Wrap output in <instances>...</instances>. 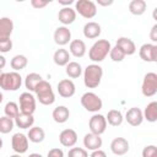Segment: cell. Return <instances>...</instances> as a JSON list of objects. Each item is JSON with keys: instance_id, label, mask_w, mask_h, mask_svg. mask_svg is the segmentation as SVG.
<instances>
[{"instance_id": "6da1fadb", "label": "cell", "mask_w": 157, "mask_h": 157, "mask_svg": "<svg viewBox=\"0 0 157 157\" xmlns=\"http://www.w3.org/2000/svg\"><path fill=\"white\" fill-rule=\"evenodd\" d=\"M83 83L87 88H96L101 85L103 77V69L98 64H90L82 71Z\"/></svg>"}, {"instance_id": "7a4b0ae2", "label": "cell", "mask_w": 157, "mask_h": 157, "mask_svg": "<svg viewBox=\"0 0 157 157\" xmlns=\"http://www.w3.org/2000/svg\"><path fill=\"white\" fill-rule=\"evenodd\" d=\"M110 48H112V44H110L109 40H107V39H98V40H96L92 44V47L90 48V50H88L90 60H92L93 64L102 63L109 55Z\"/></svg>"}, {"instance_id": "3957f363", "label": "cell", "mask_w": 157, "mask_h": 157, "mask_svg": "<svg viewBox=\"0 0 157 157\" xmlns=\"http://www.w3.org/2000/svg\"><path fill=\"white\" fill-rule=\"evenodd\" d=\"M34 93L37 96L38 102L40 104H43V105H50V104H53L55 102V94H54L53 87L44 78L37 85V87L34 90Z\"/></svg>"}, {"instance_id": "277c9868", "label": "cell", "mask_w": 157, "mask_h": 157, "mask_svg": "<svg viewBox=\"0 0 157 157\" xmlns=\"http://www.w3.org/2000/svg\"><path fill=\"white\" fill-rule=\"evenodd\" d=\"M22 85V77L18 72H1L0 74V88L4 91H17Z\"/></svg>"}, {"instance_id": "5b68a950", "label": "cell", "mask_w": 157, "mask_h": 157, "mask_svg": "<svg viewBox=\"0 0 157 157\" xmlns=\"http://www.w3.org/2000/svg\"><path fill=\"white\" fill-rule=\"evenodd\" d=\"M80 102H81V105L87 112H91V113H98L103 108V102L101 97L94 92H85L81 96Z\"/></svg>"}, {"instance_id": "8992f818", "label": "cell", "mask_w": 157, "mask_h": 157, "mask_svg": "<svg viewBox=\"0 0 157 157\" xmlns=\"http://www.w3.org/2000/svg\"><path fill=\"white\" fill-rule=\"evenodd\" d=\"M75 11L83 18L91 20L97 15V5L92 0H77L75 2Z\"/></svg>"}, {"instance_id": "52a82bcc", "label": "cell", "mask_w": 157, "mask_h": 157, "mask_svg": "<svg viewBox=\"0 0 157 157\" xmlns=\"http://www.w3.org/2000/svg\"><path fill=\"white\" fill-rule=\"evenodd\" d=\"M141 92L145 97H153L157 93V74L147 72L142 78Z\"/></svg>"}, {"instance_id": "ba28073f", "label": "cell", "mask_w": 157, "mask_h": 157, "mask_svg": "<svg viewBox=\"0 0 157 157\" xmlns=\"http://www.w3.org/2000/svg\"><path fill=\"white\" fill-rule=\"evenodd\" d=\"M18 108L20 113L33 115L36 112V98L31 92H23L18 97Z\"/></svg>"}, {"instance_id": "9c48e42d", "label": "cell", "mask_w": 157, "mask_h": 157, "mask_svg": "<svg viewBox=\"0 0 157 157\" xmlns=\"http://www.w3.org/2000/svg\"><path fill=\"white\" fill-rule=\"evenodd\" d=\"M88 128H90V132L94 134V135H102L105 129H107V120L103 114L99 113H94L88 121Z\"/></svg>"}, {"instance_id": "30bf717a", "label": "cell", "mask_w": 157, "mask_h": 157, "mask_svg": "<svg viewBox=\"0 0 157 157\" xmlns=\"http://www.w3.org/2000/svg\"><path fill=\"white\" fill-rule=\"evenodd\" d=\"M28 142L29 141H28L27 135H25L22 132H16L11 137V147L18 155H23V153L27 152V150H28Z\"/></svg>"}, {"instance_id": "8fae6325", "label": "cell", "mask_w": 157, "mask_h": 157, "mask_svg": "<svg viewBox=\"0 0 157 157\" xmlns=\"http://www.w3.org/2000/svg\"><path fill=\"white\" fill-rule=\"evenodd\" d=\"M140 58L146 63L157 61V45L153 43H144L139 49Z\"/></svg>"}, {"instance_id": "7c38bea8", "label": "cell", "mask_w": 157, "mask_h": 157, "mask_svg": "<svg viewBox=\"0 0 157 157\" xmlns=\"http://www.w3.org/2000/svg\"><path fill=\"white\" fill-rule=\"evenodd\" d=\"M56 91L59 93L60 97L63 98H70L75 94L76 92V86L72 80L70 78H63L58 82V86H56Z\"/></svg>"}, {"instance_id": "4fadbf2b", "label": "cell", "mask_w": 157, "mask_h": 157, "mask_svg": "<svg viewBox=\"0 0 157 157\" xmlns=\"http://www.w3.org/2000/svg\"><path fill=\"white\" fill-rule=\"evenodd\" d=\"M53 39L54 42L63 47V45H66L71 42V31L69 29V27L66 26H59L55 31H54V34H53Z\"/></svg>"}, {"instance_id": "5bb4252c", "label": "cell", "mask_w": 157, "mask_h": 157, "mask_svg": "<svg viewBox=\"0 0 157 157\" xmlns=\"http://www.w3.org/2000/svg\"><path fill=\"white\" fill-rule=\"evenodd\" d=\"M130 145L129 141L125 137H114L110 142V151L115 155V156H124L125 153L129 152Z\"/></svg>"}, {"instance_id": "9a60e30c", "label": "cell", "mask_w": 157, "mask_h": 157, "mask_svg": "<svg viewBox=\"0 0 157 157\" xmlns=\"http://www.w3.org/2000/svg\"><path fill=\"white\" fill-rule=\"evenodd\" d=\"M126 123L131 126H139L142 124L144 121V115H142V110L137 107H131L126 110L125 113V118Z\"/></svg>"}, {"instance_id": "2e32d148", "label": "cell", "mask_w": 157, "mask_h": 157, "mask_svg": "<svg viewBox=\"0 0 157 157\" xmlns=\"http://www.w3.org/2000/svg\"><path fill=\"white\" fill-rule=\"evenodd\" d=\"M83 147L85 150H88V151H94V150H99L103 145V140L99 135H94L92 132H87L85 136H83Z\"/></svg>"}, {"instance_id": "e0dca14e", "label": "cell", "mask_w": 157, "mask_h": 157, "mask_svg": "<svg viewBox=\"0 0 157 157\" xmlns=\"http://www.w3.org/2000/svg\"><path fill=\"white\" fill-rule=\"evenodd\" d=\"M59 141L64 147H74L77 142V132L74 129H64L59 134Z\"/></svg>"}, {"instance_id": "ac0fdd59", "label": "cell", "mask_w": 157, "mask_h": 157, "mask_svg": "<svg viewBox=\"0 0 157 157\" xmlns=\"http://www.w3.org/2000/svg\"><path fill=\"white\" fill-rule=\"evenodd\" d=\"M76 11L72 7H61L58 12V20L63 26H69L76 20Z\"/></svg>"}, {"instance_id": "d6986e66", "label": "cell", "mask_w": 157, "mask_h": 157, "mask_svg": "<svg viewBox=\"0 0 157 157\" xmlns=\"http://www.w3.org/2000/svg\"><path fill=\"white\" fill-rule=\"evenodd\" d=\"M83 36L88 39H94V38H98L102 33V27L98 22H94V21H90L87 23H85L83 26Z\"/></svg>"}, {"instance_id": "ffe728a7", "label": "cell", "mask_w": 157, "mask_h": 157, "mask_svg": "<svg viewBox=\"0 0 157 157\" xmlns=\"http://www.w3.org/2000/svg\"><path fill=\"white\" fill-rule=\"evenodd\" d=\"M87 47L82 39H72L69 44V53L75 58H82L86 54Z\"/></svg>"}, {"instance_id": "44dd1931", "label": "cell", "mask_w": 157, "mask_h": 157, "mask_svg": "<svg viewBox=\"0 0 157 157\" xmlns=\"http://www.w3.org/2000/svg\"><path fill=\"white\" fill-rule=\"evenodd\" d=\"M115 45L119 47L124 52L125 55H132L136 53V45H135L134 40L128 38V37H119L117 39Z\"/></svg>"}, {"instance_id": "7402d4cb", "label": "cell", "mask_w": 157, "mask_h": 157, "mask_svg": "<svg viewBox=\"0 0 157 157\" xmlns=\"http://www.w3.org/2000/svg\"><path fill=\"white\" fill-rule=\"evenodd\" d=\"M52 118L58 124H64L70 118V110L66 105H58L52 112Z\"/></svg>"}, {"instance_id": "603a6c76", "label": "cell", "mask_w": 157, "mask_h": 157, "mask_svg": "<svg viewBox=\"0 0 157 157\" xmlns=\"http://www.w3.org/2000/svg\"><path fill=\"white\" fill-rule=\"evenodd\" d=\"M13 32V21L10 17L0 18V39L10 38Z\"/></svg>"}, {"instance_id": "cb8c5ba5", "label": "cell", "mask_w": 157, "mask_h": 157, "mask_svg": "<svg viewBox=\"0 0 157 157\" xmlns=\"http://www.w3.org/2000/svg\"><path fill=\"white\" fill-rule=\"evenodd\" d=\"M70 53L64 48H59L53 54V61L58 66H66L70 63Z\"/></svg>"}, {"instance_id": "d4e9b609", "label": "cell", "mask_w": 157, "mask_h": 157, "mask_svg": "<svg viewBox=\"0 0 157 157\" xmlns=\"http://www.w3.org/2000/svg\"><path fill=\"white\" fill-rule=\"evenodd\" d=\"M15 125L20 129H29L33 126L34 124V118L33 115H29V114H23V113H20L15 119Z\"/></svg>"}, {"instance_id": "484cf974", "label": "cell", "mask_w": 157, "mask_h": 157, "mask_svg": "<svg viewBox=\"0 0 157 157\" xmlns=\"http://www.w3.org/2000/svg\"><path fill=\"white\" fill-rule=\"evenodd\" d=\"M28 141L33 142V144H39L43 142L45 139V131L40 128V126H32L28 129V134H27Z\"/></svg>"}, {"instance_id": "4316f807", "label": "cell", "mask_w": 157, "mask_h": 157, "mask_svg": "<svg viewBox=\"0 0 157 157\" xmlns=\"http://www.w3.org/2000/svg\"><path fill=\"white\" fill-rule=\"evenodd\" d=\"M43 80V77L37 72H29L26 75L25 78V87L27 88V92H34L37 85Z\"/></svg>"}, {"instance_id": "83f0119b", "label": "cell", "mask_w": 157, "mask_h": 157, "mask_svg": "<svg viewBox=\"0 0 157 157\" xmlns=\"http://www.w3.org/2000/svg\"><path fill=\"white\" fill-rule=\"evenodd\" d=\"M142 115H144V119L147 120L148 123L157 121V102L156 101L150 102L145 107V109L142 112Z\"/></svg>"}, {"instance_id": "f1b7e54d", "label": "cell", "mask_w": 157, "mask_h": 157, "mask_svg": "<svg viewBox=\"0 0 157 157\" xmlns=\"http://www.w3.org/2000/svg\"><path fill=\"white\" fill-rule=\"evenodd\" d=\"M147 4L145 0H131L129 2V11L131 15L135 16H141L146 12Z\"/></svg>"}, {"instance_id": "f546056e", "label": "cell", "mask_w": 157, "mask_h": 157, "mask_svg": "<svg viewBox=\"0 0 157 157\" xmlns=\"http://www.w3.org/2000/svg\"><path fill=\"white\" fill-rule=\"evenodd\" d=\"M105 120H107V124H109L112 126H119V125L123 124L124 117H123V114H121L120 110H118V109H110L107 113Z\"/></svg>"}, {"instance_id": "4dcf8cb0", "label": "cell", "mask_w": 157, "mask_h": 157, "mask_svg": "<svg viewBox=\"0 0 157 157\" xmlns=\"http://www.w3.org/2000/svg\"><path fill=\"white\" fill-rule=\"evenodd\" d=\"M27 64H28V59H27V56L23 55V54H17V55H15V56L11 59V61H10L11 69H12L13 71H16V72L23 70V69L27 66Z\"/></svg>"}, {"instance_id": "1f68e13d", "label": "cell", "mask_w": 157, "mask_h": 157, "mask_svg": "<svg viewBox=\"0 0 157 157\" xmlns=\"http://www.w3.org/2000/svg\"><path fill=\"white\" fill-rule=\"evenodd\" d=\"M65 72L70 78H77L82 75V66L77 61H70L65 66Z\"/></svg>"}, {"instance_id": "d6a6232c", "label": "cell", "mask_w": 157, "mask_h": 157, "mask_svg": "<svg viewBox=\"0 0 157 157\" xmlns=\"http://www.w3.org/2000/svg\"><path fill=\"white\" fill-rule=\"evenodd\" d=\"M15 128V121L13 119L4 115L0 117V132L1 134H9L12 131V129Z\"/></svg>"}, {"instance_id": "836d02e7", "label": "cell", "mask_w": 157, "mask_h": 157, "mask_svg": "<svg viewBox=\"0 0 157 157\" xmlns=\"http://www.w3.org/2000/svg\"><path fill=\"white\" fill-rule=\"evenodd\" d=\"M4 113L6 117L11 118V119H15L18 114H20V108H18V104L16 102H7L5 104V108H4Z\"/></svg>"}, {"instance_id": "e575fe53", "label": "cell", "mask_w": 157, "mask_h": 157, "mask_svg": "<svg viewBox=\"0 0 157 157\" xmlns=\"http://www.w3.org/2000/svg\"><path fill=\"white\" fill-rule=\"evenodd\" d=\"M109 56H110V59H112L114 63H120V61H123V60L125 59V56H126V55L124 54V52H123L119 47L114 45V47H112V48H110Z\"/></svg>"}, {"instance_id": "d590c367", "label": "cell", "mask_w": 157, "mask_h": 157, "mask_svg": "<svg viewBox=\"0 0 157 157\" xmlns=\"http://www.w3.org/2000/svg\"><path fill=\"white\" fill-rule=\"evenodd\" d=\"M67 157H88V152L83 147H71L67 152Z\"/></svg>"}, {"instance_id": "8d00e7d4", "label": "cell", "mask_w": 157, "mask_h": 157, "mask_svg": "<svg viewBox=\"0 0 157 157\" xmlns=\"http://www.w3.org/2000/svg\"><path fill=\"white\" fill-rule=\"evenodd\" d=\"M142 157H157V147L155 145H147L141 152Z\"/></svg>"}, {"instance_id": "74e56055", "label": "cell", "mask_w": 157, "mask_h": 157, "mask_svg": "<svg viewBox=\"0 0 157 157\" xmlns=\"http://www.w3.org/2000/svg\"><path fill=\"white\" fill-rule=\"evenodd\" d=\"M12 49V40L10 38L0 39V54L9 53Z\"/></svg>"}, {"instance_id": "f35d334b", "label": "cell", "mask_w": 157, "mask_h": 157, "mask_svg": "<svg viewBox=\"0 0 157 157\" xmlns=\"http://www.w3.org/2000/svg\"><path fill=\"white\" fill-rule=\"evenodd\" d=\"M47 157H64V151L59 147L50 148L47 153Z\"/></svg>"}, {"instance_id": "ab89813d", "label": "cell", "mask_w": 157, "mask_h": 157, "mask_svg": "<svg viewBox=\"0 0 157 157\" xmlns=\"http://www.w3.org/2000/svg\"><path fill=\"white\" fill-rule=\"evenodd\" d=\"M50 1L48 0H31V5L34 7V9H43L45 7Z\"/></svg>"}, {"instance_id": "60d3db41", "label": "cell", "mask_w": 157, "mask_h": 157, "mask_svg": "<svg viewBox=\"0 0 157 157\" xmlns=\"http://www.w3.org/2000/svg\"><path fill=\"white\" fill-rule=\"evenodd\" d=\"M150 39L153 42V44L157 42V23H155L150 32Z\"/></svg>"}, {"instance_id": "b9f144b4", "label": "cell", "mask_w": 157, "mask_h": 157, "mask_svg": "<svg viewBox=\"0 0 157 157\" xmlns=\"http://www.w3.org/2000/svg\"><path fill=\"white\" fill-rule=\"evenodd\" d=\"M88 157H107V153L103 151V150H94L91 152V155Z\"/></svg>"}, {"instance_id": "7bdbcfd3", "label": "cell", "mask_w": 157, "mask_h": 157, "mask_svg": "<svg viewBox=\"0 0 157 157\" xmlns=\"http://www.w3.org/2000/svg\"><path fill=\"white\" fill-rule=\"evenodd\" d=\"M113 2H114L113 0H97V4H98L99 6H103V7H105V6H110Z\"/></svg>"}, {"instance_id": "ee69618b", "label": "cell", "mask_w": 157, "mask_h": 157, "mask_svg": "<svg viewBox=\"0 0 157 157\" xmlns=\"http://www.w3.org/2000/svg\"><path fill=\"white\" fill-rule=\"evenodd\" d=\"M58 2L63 5V7H69L70 5L74 4V0H58Z\"/></svg>"}, {"instance_id": "f6af8a7d", "label": "cell", "mask_w": 157, "mask_h": 157, "mask_svg": "<svg viewBox=\"0 0 157 157\" xmlns=\"http://www.w3.org/2000/svg\"><path fill=\"white\" fill-rule=\"evenodd\" d=\"M5 66H6V58L2 54H0V70L4 69Z\"/></svg>"}, {"instance_id": "bcb514c9", "label": "cell", "mask_w": 157, "mask_h": 157, "mask_svg": "<svg viewBox=\"0 0 157 157\" xmlns=\"http://www.w3.org/2000/svg\"><path fill=\"white\" fill-rule=\"evenodd\" d=\"M28 157H43L40 153H37V152H33V153H29Z\"/></svg>"}, {"instance_id": "7dc6e473", "label": "cell", "mask_w": 157, "mask_h": 157, "mask_svg": "<svg viewBox=\"0 0 157 157\" xmlns=\"http://www.w3.org/2000/svg\"><path fill=\"white\" fill-rule=\"evenodd\" d=\"M2 99H4V96H2V92L0 91V103L2 102Z\"/></svg>"}, {"instance_id": "c3c4849f", "label": "cell", "mask_w": 157, "mask_h": 157, "mask_svg": "<svg viewBox=\"0 0 157 157\" xmlns=\"http://www.w3.org/2000/svg\"><path fill=\"white\" fill-rule=\"evenodd\" d=\"M10 157H22L21 155H18V153H15V155H11Z\"/></svg>"}, {"instance_id": "681fc988", "label": "cell", "mask_w": 157, "mask_h": 157, "mask_svg": "<svg viewBox=\"0 0 157 157\" xmlns=\"http://www.w3.org/2000/svg\"><path fill=\"white\" fill-rule=\"evenodd\" d=\"M2 145H4V142H2V139L0 137V150L2 148Z\"/></svg>"}]
</instances>
